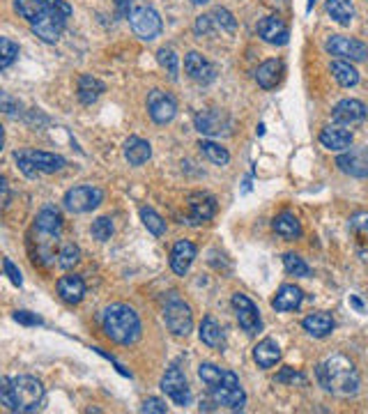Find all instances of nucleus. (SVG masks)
<instances>
[{
  "mask_svg": "<svg viewBox=\"0 0 368 414\" xmlns=\"http://www.w3.org/2000/svg\"><path fill=\"white\" fill-rule=\"evenodd\" d=\"M230 301H233V308H235V313H238V322H240L242 330H244L246 334H251V336L253 334H258L262 330V318H260L258 306H255L253 301L242 292H235Z\"/></svg>",
  "mask_w": 368,
  "mask_h": 414,
  "instance_id": "obj_9",
  "label": "nucleus"
},
{
  "mask_svg": "<svg viewBox=\"0 0 368 414\" xmlns=\"http://www.w3.org/2000/svg\"><path fill=\"white\" fill-rule=\"evenodd\" d=\"M0 189H3V205L8 207V205H10V189H8V180L0 182Z\"/></svg>",
  "mask_w": 368,
  "mask_h": 414,
  "instance_id": "obj_53",
  "label": "nucleus"
},
{
  "mask_svg": "<svg viewBox=\"0 0 368 414\" xmlns=\"http://www.w3.org/2000/svg\"><path fill=\"white\" fill-rule=\"evenodd\" d=\"M104 200V192L100 187H92V184H81V187H74L65 194V207L69 212H76V214H83V212H90V209L100 207Z\"/></svg>",
  "mask_w": 368,
  "mask_h": 414,
  "instance_id": "obj_6",
  "label": "nucleus"
},
{
  "mask_svg": "<svg viewBox=\"0 0 368 414\" xmlns=\"http://www.w3.org/2000/svg\"><path fill=\"white\" fill-rule=\"evenodd\" d=\"M315 376L322 389L334 393V396L347 398L359 391V371L343 354H332L325 361H320L315 368Z\"/></svg>",
  "mask_w": 368,
  "mask_h": 414,
  "instance_id": "obj_1",
  "label": "nucleus"
},
{
  "mask_svg": "<svg viewBox=\"0 0 368 414\" xmlns=\"http://www.w3.org/2000/svg\"><path fill=\"white\" fill-rule=\"evenodd\" d=\"M194 260H196L194 242H189V240L175 242L173 251H170V269H173L177 276H184L189 272V267H192Z\"/></svg>",
  "mask_w": 368,
  "mask_h": 414,
  "instance_id": "obj_20",
  "label": "nucleus"
},
{
  "mask_svg": "<svg viewBox=\"0 0 368 414\" xmlns=\"http://www.w3.org/2000/svg\"><path fill=\"white\" fill-rule=\"evenodd\" d=\"M148 113L157 124H168L177 115V102L163 90H152L148 95Z\"/></svg>",
  "mask_w": 368,
  "mask_h": 414,
  "instance_id": "obj_11",
  "label": "nucleus"
},
{
  "mask_svg": "<svg viewBox=\"0 0 368 414\" xmlns=\"http://www.w3.org/2000/svg\"><path fill=\"white\" fill-rule=\"evenodd\" d=\"M25 154L30 157V161L35 163L39 173H46V175L58 173V170H62L65 166H67V161H65L60 154H54V152H42V150H28Z\"/></svg>",
  "mask_w": 368,
  "mask_h": 414,
  "instance_id": "obj_27",
  "label": "nucleus"
},
{
  "mask_svg": "<svg viewBox=\"0 0 368 414\" xmlns=\"http://www.w3.org/2000/svg\"><path fill=\"white\" fill-rule=\"evenodd\" d=\"M301 327H304V332L311 334L313 338H325L334 332V320L330 313L318 311V313L306 315V318L301 320Z\"/></svg>",
  "mask_w": 368,
  "mask_h": 414,
  "instance_id": "obj_25",
  "label": "nucleus"
},
{
  "mask_svg": "<svg viewBox=\"0 0 368 414\" xmlns=\"http://www.w3.org/2000/svg\"><path fill=\"white\" fill-rule=\"evenodd\" d=\"M209 393H212L214 403L228 407V410H242L246 403V393H244V389H242L240 380L233 371H226L221 384L214 387V389H209Z\"/></svg>",
  "mask_w": 368,
  "mask_h": 414,
  "instance_id": "obj_5",
  "label": "nucleus"
},
{
  "mask_svg": "<svg viewBox=\"0 0 368 414\" xmlns=\"http://www.w3.org/2000/svg\"><path fill=\"white\" fill-rule=\"evenodd\" d=\"M44 5H46V10L56 12V14H60L65 19L71 16V5L65 3V0H44Z\"/></svg>",
  "mask_w": 368,
  "mask_h": 414,
  "instance_id": "obj_46",
  "label": "nucleus"
},
{
  "mask_svg": "<svg viewBox=\"0 0 368 414\" xmlns=\"http://www.w3.org/2000/svg\"><path fill=\"white\" fill-rule=\"evenodd\" d=\"M212 28H214V21H212V16H209V14H203V16L196 19V32H198L200 37L209 35Z\"/></svg>",
  "mask_w": 368,
  "mask_h": 414,
  "instance_id": "obj_50",
  "label": "nucleus"
},
{
  "mask_svg": "<svg viewBox=\"0 0 368 414\" xmlns=\"http://www.w3.org/2000/svg\"><path fill=\"white\" fill-rule=\"evenodd\" d=\"M276 382H290V384L297 382V384H306V378L301 376L299 371H295V368L288 366V368H284V371L279 373V376H276Z\"/></svg>",
  "mask_w": 368,
  "mask_h": 414,
  "instance_id": "obj_45",
  "label": "nucleus"
},
{
  "mask_svg": "<svg viewBox=\"0 0 368 414\" xmlns=\"http://www.w3.org/2000/svg\"><path fill=\"white\" fill-rule=\"evenodd\" d=\"M157 58H159V65L170 76V81H177V74H180V58L175 56V51L173 49H161L159 54H157Z\"/></svg>",
  "mask_w": 368,
  "mask_h": 414,
  "instance_id": "obj_38",
  "label": "nucleus"
},
{
  "mask_svg": "<svg viewBox=\"0 0 368 414\" xmlns=\"http://www.w3.org/2000/svg\"><path fill=\"white\" fill-rule=\"evenodd\" d=\"M284 71H286V67L281 60H267L255 69V83H258L262 90H272L281 83Z\"/></svg>",
  "mask_w": 368,
  "mask_h": 414,
  "instance_id": "obj_23",
  "label": "nucleus"
},
{
  "mask_svg": "<svg viewBox=\"0 0 368 414\" xmlns=\"http://www.w3.org/2000/svg\"><path fill=\"white\" fill-rule=\"evenodd\" d=\"M163 320H166V327L175 336H189L194 327V313L189 304L184 299H180L177 292H170L166 301H163Z\"/></svg>",
  "mask_w": 368,
  "mask_h": 414,
  "instance_id": "obj_4",
  "label": "nucleus"
},
{
  "mask_svg": "<svg viewBox=\"0 0 368 414\" xmlns=\"http://www.w3.org/2000/svg\"><path fill=\"white\" fill-rule=\"evenodd\" d=\"M327 54L341 58V60H350V62H364L368 58V46L359 39L343 37V35H332L325 42Z\"/></svg>",
  "mask_w": 368,
  "mask_h": 414,
  "instance_id": "obj_7",
  "label": "nucleus"
},
{
  "mask_svg": "<svg viewBox=\"0 0 368 414\" xmlns=\"http://www.w3.org/2000/svg\"><path fill=\"white\" fill-rule=\"evenodd\" d=\"M35 228L42 235H46V238H58V235H60V230H62V216H60V212H58V209H54V207H44L42 212L37 214Z\"/></svg>",
  "mask_w": 368,
  "mask_h": 414,
  "instance_id": "obj_28",
  "label": "nucleus"
},
{
  "mask_svg": "<svg viewBox=\"0 0 368 414\" xmlns=\"http://www.w3.org/2000/svg\"><path fill=\"white\" fill-rule=\"evenodd\" d=\"M223 376H226V371H223V368H219V366H214V364H200L198 366V378L207 384V389H214V387H219Z\"/></svg>",
  "mask_w": 368,
  "mask_h": 414,
  "instance_id": "obj_37",
  "label": "nucleus"
},
{
  "mask_svg": "<svg viewBox=\"0 0 368 414\" xmlns=\"http://www.w3.org/2000/svg\"><path fill=\"white\" fill-rule=\"evenodd\" d=\"M115 3V14L120 16V19H127L131 12H129V8H131V0H113Z\"/></svg>",
  "mask_w": 368,
  "mask_h": 414,
  "instance_id": "obj_52",
  "label": "nucleus"
},
{
  "mask_svg": "<svg viewBox=\"0 0 368 414\" xmlns=\"http://www.w3.org/2000/svg\"><path fill=\"white\" fill-rule=\"evenodd\" d=\"M14 320L19 322V325H28V327H37V325H42V322H44L39 315L30 313V311H16Z\"/></svg>",
  "mask_w": 368,
  "mask_h": 414,
  "instance_id": "obj_47",
  "label": "nucleus"
},
{
  "mask_svg": "<svg viewBox=\"0 0 368 414\" xmlns=\"http://www.w3.org/2000/svg\"><path fill=\"white\" fill-rule=\"evenodd\" d=\"M184 71H187L196 83H203V85L212 83L216 78L214 65L209 62L203 54H198V51H192V54L184 56Z\"/></svg>",
  "mask_w": 368,
  "mask_h": 414,
  "instance_id": "obj_14",
  "label": "nucleus"
},
{
  "mask_svg": "<svg viewBox=\"0 0 368 414\" xmlns=\"http://www.w3.org/2000/svg\"><path fill=\"white\" fill-rule=\"evenodd\" d=\"M192 3H194V5H207L209 0H192Z\"/></svg>",
  "mask_w": 368,
  "mask_h": 414,
  "instance_id": "obj_55",
  "label": "nucleus"
},
{
  "mask_svg": "<svg viewBox=\"0 0 368 414\" xmlns=\"http://www.w3.org/2000/svg\"><path fill=\"white\" fill-rule=\"evenodd\" d=\"M78 260H81V249H78L74 242H67V244L60 246V251H58V265L62 269H71Z\"/></svg>",
  "mask_w": 368,
  "mask_h": 414,
  "instance_id": "obj_39",
  "label": "nucleus"
},
{
  "mask_svg": "<svg viewBox=\"0 0 368 414\" xmlns=\"http://www.w3.org/2000/svg\"><path fill=\"white\" fill-rule=\"evenodd\" d=\"M65 21H67L65 16L56 14V12H51V10H44L42 19L32 23V32H35V35L42 39V42L56 44L58 39H60L62 30H65Z\"/></svg>",
  "mask_w": 368,
  "mask_h": 414,
  "instance_id": "obj_13",
  "label": "nucleus"
},
{
  "mask_svg": "<svg viewBox=\"0 0 368 414\" xmlns=\"http://www.w3.org/2000/svg\"><path fill=\"white\" fill-rule=\"evenodd\" d=\"M141 412H154V414H163L166 412V403H163L161 398H148L146 403H143V407H141Z\"/></svg>",
  "mask_w": 368,
  "mask_h": 414,
  "instance_id": "obj_49",
  "label": "nucleus"
},
{
  "mask_svg": "<svg viewBox=\"0 0 368 414\" xmlns=\"http://www.w3.org/2000/svg\"><path fill=\"white\" fill-rule=\"evenodd\" d=\"M0 403L10 412H37L44 403V387L32 376L3 378L0 380Z\"/></svg>",
  "mask_w": 368,
  "mask_h": 414,
  "instance_id": "obj_2",
  "label": "nucleus"
},
{
  "mask_svg": "<svg viewBox=\"0 0 368 414\" xmlns=\"http://www.w3.org/2000/svg\"><path fill=\"white\" fill-rule=\"evenodd\" d=\"M209 16H212L214 25H219V28L228 30V32H233L235 28H238V21H235V16L230 14L226 8H216Z\"/></svg>",
  "mask_w": 368,
  "mask_h": 414,
  "instance_id": "obj_43",
  "label": "nucleus"
},
{
  "mask_svg": "<svg viewBox=\"0 0 368 414\" xmlns=\"http://www.w3.org/2000/svg\"><path fill=\"white\" fill-rule=\"evenodd\" d=\"M200 152L207 157L209 161L216 163V166H226V163L230 161V154L226 148H221L219 143H212V141H200L198 143Z\"/></svg>",
  "mask_w": 368,
  "mask_h": 414,
  "instance_id": "obj_35",
  "label": "nucleus"
},
{
  "mask_svg": "<svg viewBox=\"0 0 368 414\" xmlns=\"http://www.w3.org/2000/svg\"><path fill=\"white\" fill-rule=\"evenodd\" d=\"M0 104H3V111H5L8 115H16V111L21 108V104L12 100L8 92H3V95H0ZM19 113H21V111H19Z\"/></svg>",
  "mask_w": 368,
  "mask_h": 414,
  "instance_id": "obj_51",
  "label": "nucleus"
},
{
  "mask_svg": "<svg viewBox=\"0 0 368 414\" xmlns=\"http://www.w3.org/2000/svg\"><path fill=\"white\" fill-rule=\"evenodd\" d=\"M279 359H281V347L274 338L260 341V343L253 347V361L260 368H272L279 364Z\"/></svg>",
  "mask_w": 368,
  "mask_h": 414,
  "instance_id": "obj_29",
  "label": "nucleus"
},
{
  "mask_svg": "<svg viewBox=\"0 0 368 414\" xmlns=\"http://www.w3.org/2000/svg\"><path fill=\"white\" fill-rule=\"evenodd\" d=\"M161 391L166 393L175 405L187 407L189 403H192V391H189L187 378H184V373L177 366L168 368L166 376L161 378Z\"/></svg>",
  "mask_w": 368,
  "mask_h": 414,
  "instance_id": "obj_10",
  "label": "nucleus"
},
{
  "mask_svg": "<svg viewBox=\"0 0 368 414\" xmlns=\"http://www.w3.org/2000/svg\"><path fill=\"white\" fill-rule=\"evenodd\" d=\"M14 159H16V163H19V170H21V173H23L25 177H30V180H35V177L39 175L37 166L30 161V157L25 154V152H14Z\"/></svg>",
  "mask_w": 368,
  "mask_h": 414,
  "instance_id": "obj_44",
  "label": "nucleus"
},
{
  "mask_svg": "<svg viewBox=\"0 0 368 414\" xmlns=\"http://www.w3.org/2000/svg\"><path fill=\"white\" fill-rule=\"evenodd\" d=\"M141 219H143V226H146L154 238H161V235L166 233V221H163L152 207H141Z\"/></svg>",
  "mask_w": 368,
  "mask_h": 414,
  "instance_id": "obj_36",
  "label": "nucleus"
},
{
  "mask_svg": "<svg viewBox=\"0 0 368 414\" xmlns=\"http://www.w3.org/2000/svg\"><path fill=\"white\" fill-rule=\"evenodd\" d=\"M111 235H113V221L108 216H100V219L92 223V238L97 242H108Z\"/></svg>",
  "mask_w": 368,
  "mask_h": 414,
  "instance_id": "obj_42",
  "label": "nucleus"
},
{
  "mask_svg": "<svg viewBox=\"0 0 368 414\" xmlns=\"http://www.w3.org/2000/svg\"><path fill=\"white\" fill-rule=\"evenodd\" d=\"M336 166L343 170L345 175H352V177H368V148L347 150V152L338 154Z\"/></svg>",
  "mask_w": 368,
  "mask_h": 414,
  "instance_id": "obj_16",
  "label": "nucleus"
},
{
  "mask_svg": "<svg viewBox=\"0 0 368 414\" xmlns=\"http://www.w3.org/2000/svg\"><path fill=\"white\" fill-rule=\"evenodd\" d=\"M200 341L207 347H221V343H223V330L212 315L203 318V322H200Z\"/></svg>",
  "mask_w": 368,
  "mask_h": 414,
  "instance_id": "obj_32",
  "label": "nucleus"
},
{
  "mask_svg": "<svg viewBox=\"0 0 368 414\" xmlns=\"http://www.w3.org/2000/svg\"><path fill=\"white\" fill-rule=\"evenodd\" d=\"M320 146L330 152H343L352 146V131L343 129L341 124H330L320 131Z\"/></svg>",
  "mask_w": 368,
  "mask_h": 414,
  "instance_id": "obj_19",
  "label": "nucleus"
},
{
  "mask_svg": "<svg viewBox=\"0 0 368 414\" xmlns=\"http://www.w3.org/2000/svg\"><path fill=\"white\" fill-rule=\"evenodd\" d=\"M327 14L341 25H350L354 19V8L350 0H327Z\"/></svg>",
  "mask_w": 368,
  "mask_h": 414,
  "instance_id": "obj_33",
  "label": "nucleus"
},
{
  "mask_svg": "<svg viewBox=\"0 0 368 414\" xmlns=\"http://www.w3.org/2000/svg\"><path fill=\"white\" fill-rule=\"evenodd\" d=\"M272 228H274V233L279 235V238H284L288 242L297 240L299 235H301V223H299V219L292 212H281L274 219Z\"/></svg>",
  "mask_w": 368,
  "mask_h": 414,
  "instance_id": "obj_30",
  "label": "nucleus"
},
{
  "mask_svg": "<svg viewBox=\"0 0 368 414\" xmlns=\"http://www.w3.org/2000/svg\"><path fill=\"white\" fill-rule=\"evenodd\" d=\"M104 334L117 345H131L141 338V318L129 304H111L102 313Z\"/></svg>",
  "mask_w": 368,
  "mask_h": 414,
  "instance_id": "obj_3",
  "label": "nucleus"
},
{
  "mask_svg": "<svg viewBox=\"0 0 368 414\" xmlns=\"http://www.w3.org/2000/svg\"><path fill=\"white\" fill-rule=\"evenodd\" d=\"M58 295L65 304H78L85 297V281L78 274H67L58 279Z\"/></svg>",
  "mask_w": 368,
  "mask_h": 414,
  "instance_id": "obj_21",
  "label": "nucleus"
},
{
  "mask_svg": "<svg viewBox=\"0 0 368 414\" xmlns=\"http://www.w3.org/2000/svg\"><path fill=\"white\" fill-rule=\"evenodd\" d=\"M196 129L200 131L203 136H219L228 134L230 131V117L226 111L219 108H205L196 115Z\"/></svg>",
  "mask_w": 368,
  "mask_h": 414,
  "instance_id": "obj_12",
  "label": "nucleus"
},
{
  "mask_svg": "<svg viewBox=\"0 0 368 414\" xmlns=\"http://www.w3.org/2000/svg\"><path fill=\"white\" fill-rule=\"evenodd\" d=\"M3 267H5V274L10 276L12 284L21 288V286H23V276H21V272H19V269L14 267V262H12L10 258H5V260H3Z\"/></svg>",
  "mask_w": 368,
  "mask_h": 414,
  "instance_id": "obj_48",
  "label": "nucleus"
},
{
  "mask_svg": "<svg viewBox=\"0 0 368 414\" xmlns=\"http://www.w3.org/2000/svg\"><path fill=\"white\" fill-rule=\"evenodd\" d=\"M216 214V200L209 194H192L189 196V223L198 226V223L209 221Z\"/></svg>",
  "mask_w": 368,
  "mask_h": 414,
  "instance_id": "obj_17",
  "label": "nucleus"
},
{
  "mask_svg": "<svg viewBox=\"0 0 368 414\" xmlns=\"http://www.w3.org/2000/svg\"><path fill=\"white\" fill-rule=\"evenodd\" d=\"M368 115V108L364 102L359 100H343L338 102L332 111V117L336 124H357L364 122Z\"/></svg>",
  "mask_w": 368,
  "mask_h": 414,
  "instance_id": "obj_18",
  "label": "nucleus"
},
{
  "mask_svg": "<svg viewBox=\"0 0 368 414\" xmlns=\"http://www.w3.org/2000/svg\"><path fill=\"white\" fill-rule=\"evenodd\" d=\"M330 69L338 85H343V88H354L359 83V71L352 67L350 60H334Z\"/></svg>",
  "mask_w": 368,
  "mask_h": 414,
  "instance_id": "obj_31",
  "label": "nucleus"
},
{
  "mask_svg": "<svg viewBox=\"0 0 368 414\" xmlns=\"http://www.w3.org/2000/svg\"><path fill=\"white\" fill-rule=\"evenodd\" d=\"M14 10L19 12V16H23L25 21L32 25L42 19L46 5H44V0H14Z\"/></svg>",
  "mask_w": 368,
  "mask_h": 414,
  "instance_id": "obj_34",
  "label": "nucleus"
},
{
  "mask_svg": "<svg viewBox=\"0 0 368 414\" xmlns=\"http://www.w3.org/2000/svg\"><path fill=\"white\" fill-rule=\"evenodd\" d=\"M19 58V44L10 37H0V69H8Z\"/></svg>",
  "mask_w": 368,
  "mask_h": 414,
  "instance_id": "obj_40",
  "label": "nucleus"
},
{
  "mask_svg": "<svg viewBox=\"0 0 368 414\" xmlns=\"http://www.w3.org/2000/svg\"><path fill=\"white\" fill-rule=\"evenodd\" d=\"M284 267H286L288 274L301 276V279H306V276L311 274V267H308L304 262V258H299L297 253H286L284 255Z\"/></svg>",
  "mask_w": 368,
  "mask_h": 414,
  "instance_id": "obj_41",
  "label": "nucleus"
},
{
  "mask_svg": "<svg viewBox=\"0 0 368 414\" xmlns=\"http://www.w3.org/2000/svg\"><path fill=\"white\" fill-rule=\"evenodd\" d=\"M150 157H152V146L148 141L138 136H129L124 141V159H127L131 166H143Z\"/></svg>",
  "mask_w": 368,
  "mask_h": 414,
  "instance_id": "obj_26",
  "label": "nucleus"
},
{
  "mask_svg": "<svg viewBox=\"0 0 368 414\" xmlns=\"http://www.w3.org/2000/svg\"><path fill=\"white\" fill-rule=\"evenodd\" d=\"M106 92V85H104L100 78L92 76V74H83L78 78V85H76V95H78V102L85 104V106H90V104H95L100 97Z\"/></svg>",
  "mask_w": 368,
  "mask_h": 414,
  "instance_id": "obj_22",
  "label": "nucleus"
},
{
  "mask_svg": "<svg viewBox=\"0 0 368 414\" xmlns=\"http://www.w3.org/2000/svg\"><path fill=\"white\" fill-rule=\"evenodd\" d=\"M258 35L262 42L274 44V46H284V44H288V39H290V30H288L284 19L265 16V19H260V23H258Z\"/></svg>",
  "mask_w": 368,
  "mask_h": 414,
  "instance_id": "obj_15",
  "label": "nucleus"
},
{
  "mask_svg": "<svg viewBox=\"0 0 368 414\" xmlns=\"http://www.w3.org/2000/svg\"><path fill=\"white\" fill-rule=\"evenodd\" d=\"M129 23L131 30L141 39H146V42H152V39L161 35V16L152 8H148V5H141V8L131 12Z\"/></svg>",
  "mask_w": 368,
  "mask_h": 414,
  "instance_id": "obj_8",
  "label": "nucleus"
},
{
  "mask_svg": "<svg viewBox=\"0 0 368 414\" xmlns=\"http://www.w3.org/2000/svg\"><path fill=\"white\" fill-rule=\"evenodd\" d=\"M350 301H352V306L357 308V311H364V304H361V301H359L357 297H350Z\"/></svg>",
  "mask_w": 368,
  "mask_h": 414,
  "instance_id": "obj_54",
  "label": "nucleus"
},
{
  "mask_svg": "<svg viewBox=\"0 0 368 414\" xmlns=\"http://www.w3.org/2000/svg\"><path fill=\"white\" fill-rule=\"evenodd\" d=\"M301 301H304V292H301L297 286L286 284V286L279 288L276 297L272 299V306L276 308V311L286 313V311H295V308H299Z\"/></svg>",
  "mask_w": 368,
  "mask_h": 414,
  "instance_id": "obj_24",
  "label": "nucleus"
}]
</instances>
